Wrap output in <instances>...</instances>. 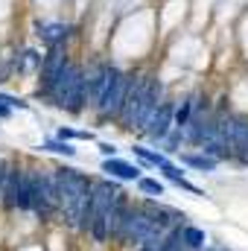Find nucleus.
<instances>
[{"instance_id":"6","label":"nucleus","mask_w":248,"mask_h":251,"mask_svg":"<svg viewBox=\"0 0 248 251\" xmlns=\"http://www.w3.org/2000/svg\"><path fill=\"white\" fill-rule=\"evenodd\" d=\"M128 88H131V73H123L120 67H114L111 82H108L102 100L94 105V114L99 120H120L123 105H125V100H128Z\"/></svg>"},{"instance_id":"10","label":"nucleus","mask_w":248,"mask_h":251,"mask_svg":"<svg viewBox=\"0 0 248 251\" xmlns=\"http://www.w3.org/2000/svg\"><path fill=\"white\" fill-rule=\"evenodd\" d=\"M114 67H117V64H111V62H97L88 70V105H91V108L102 100V94H105V88H108V82H111Z\"/></svg>"},{"instance_id":"16","label":"nucleus","mask_w":248,"mask_h":251,"mask_svg":"<svg viewBox=\"0 0 248 251\" xmlns=\"http://www.w3.org/2000/svg\"><path fill=\"white\" fill-rule=\"evenodd\" d=\"M131 152H134V158H137L143 167H152V170H161V167L170 161L164 152H155V149H149V146H134Z\"/></svg>"},{"instance_id":"19","label":"nucleus","mask_w":248,"mask_h":251,"mask_svg":"<svg viewBox=\"0 0 248 251\" xmlns=\"http://www.w3.org/2000/svg\"><path fill=\"white\" fill-rule=\"evenodd\" d=\"M161 176H164L167 181H173L175 187H178V184H181V181L187 178V176H184V170H181L178 164H173V161H167V164L161 167Z\"/></svg>"},{"instance_id":"14","label":"nucleus","mask_w":248,"mask_h":251,"mask_svg":"<svg viewBox=\"0 0 248 251\" xmlns=\"http://www.w3.org/2000/svg\"><path fill=\"white\" fill-rule=\"evenodd\" d=\"M196 102H198V91H196V94H190V97H184V100L175 105V128H178V131L190 126L193 114H196Z\"/></svg>"},{"instance_id":"9","label":"nucleus","mask_w":248,"mask_h":251,"mask_svg":"<svg viewBox=\"0 0 248 251\" xmlns=\"http://www.w3.org/2000/svg\"><path fill=\"white\" fill-rule=\"evenodd\" d=\"M175 128V100L164 97V102L158 105V111L152 114V120L146 123L143 134L152 140V143H164L170 137V131Z\"/></svg>"},{"instance_id":"15","label":"nucleus","mask_w":248,"mask_h":251,"mask_svg":"<svg viewBox=\"0 0 248 251\" xmlns=\"http://www.w3.org/2000/svg\"><path fill=\"white\" fill-rule=\"evenodd\" d=\"M181 164L198 170V173H213V170L219 167V161L210 158V155H204V152H198V155H196V152H184V155H181Z\"/></svg>"},{"instance_id":"11","label":"nucleus","mask_w":248,"mask_h":251,"mask_svg":"<svg viewBox=\"0 0 248 251\" xmlns=\"http://www.w3.org/2000/svg\"><path fill=\"white\" fill-rule=\"evenodd\" d=\"M102 173L108 178H120V181H137L140 178V167L125 161V158H105L102 161Z\"/></svg>"},{"instance_id":"7","label":"nucleus","mask_w":248,"mask_h":251,"mask_svg":"<svg viewBox=\"0 0 248 251\" xmlns=\"http://www.w3.org/2000/svg\"><path fill=\"white\" fill-rule=\"evenodd\" d=\"M0 204L6 210H32V167H12Z\"/></svg>"},{"instance_id":"20","label":"nucleus","mask_w":248,"mask_h":251,"mask_svg":"<svg viewBox=\"0 0 248 251\" xmlns=\"http://www.w3.org/2000/svg\"><path fill=\"white\" fill-rule=\"evenodd\" d=\"M137 187H140V193H146V196H164V184L158 181V178H137Z\"/></svg>"},{"instance_id":"8","label":"nucleus","mask_w":248,"mask_h":251,"mask_svg":"<svg viewBox=\"0 0 248 251\" xmlns=\"http://www.w3.org/2000/svg\"><path fill=\"white\" fill-rule=\"evenodd\" d=\"M70 64V56H67V50L64 47H50L47 50V56H44V64H41V85H38V97H44V100H50V94H53V88H56V82L62 79L64 67Z\"/></svg>"},{"instance_id":"18","label":"nucleus","mask_w":248,"mask_h":251,"mask_svg":"<svg viewBox=\"0 0 248 251\" xmlns=\"http://www.w3.org/2000/svg\"><path fill=\"white\" fill-rule=\"evenodd\" d=\"M44 149H47V152H56V155H64V158H73V155H76L73 143H70V140H62V137H50V140L44 143Z\"/></svg>"},{"instance_id":"5","label":"nucleus","mask_w":248,"mask_h":251,"mask_svg":"<svg viewBox=\"0 0 248 251\" xmlns=\"http://www.w3.org/2000/svg\"><path fill=\"white\" fill-rule=\"evenodd\" d=\"M32 213H38L41 222L59 216V170L32 167Z\"/></svg>"},{"instance_id":"1","label":"nucleus","mask_w":248,"mask_h":251,"mask_svg":"<svg viewBox=\"0 0 248 251\" xmlns=\"http://www.w3.org/2000/svg\"><path fill=\"white\" fill-rule=\"evenodd\" d=\"M91 196H94V181L85 173L73 167L59 170V216L70 231H88Z\"/></svg>"},{"instance_id":"3","label":"nucleus","mask_w":248,"mask_h":251,"mask_svg":"<svg viewBox=\"0 0 248 251\" xmlns=\"http://www.w3.org/2000/svg\"><path fill=\"white\" fill-rule=\"evenodd\" d=\"M123 190L114 181H94V196H91V219H88V237L94 246H105L111 240V219L117 204L123 201Z\"/></svg>"},{"instance_id":"21","label":"nucleus","mask_w":248,"mask_h":251,"mask_svg":"<svg viewBox=\"0 0 248 251\" xmlns=\"http://www.w3.org/2000/svg\"><path fill=\"white\" fill-rule=\"evenodd\" d=\"M0 102H6L12 111H15V108H21V111H29V102L18 100V97H12V94H0Z\"/></svg>"},{"instance_id":"12","label":"nucleus","mask_w":248,"mask_h":251,"mask_svg":"<svg viewBox=\"0 0 248 251\" xmlns=\"http://www.w3.org/2000/svg\"><path fill=\"white\" fill-rule=\"evenodd\" d=\"M234 161L248 167V114H237L234 120Z\"/></svg>"},{"instance_id":"17","label":"nucleus","mask_w":248,"mask_h":251,"mask_svg":"<svg viewBox=\"0 0 248 251\" xmlns=\"http://www.w3.org/2000/svg\"><path fill=\"white\" fill-rule=\"evenodd\" d=\"M181 237H184L187 251H204L207 249V237H204V231L196 228V225H184V228H181Z\"/></svg>"},{"instance_id":"4","label":"nucleus","mask_w":248,"mask_h":251,"mask_svg":"<svg viewBox=\"0 0 248 251\" xmlns=\"http://www.w3.org/2000/svg\"><path fill=\"white\" fill-rule=\"evenodd\" d=\"M47 102L56 105V108H64L67 114H82L85 105H88V70L70 59V64L64 67L62 79L56 82Z\"/></svg>"},{"instance_id":"13","label":"nucleus","mask_w":248,"mask_h":251,"mask_svg":"<svg viewBox=\"0 0 248 251\" xmlns=\"http://www.w3.org/2000/svg\"><path fill=\"white\" fill-rule=\"evenodd\" d=\"M38 35H41V41L47 44V50H50V47H64L67 38L73 35V26H70V24H62V21L44 24V26L38 29Z\"/></svg>"},{"instance_id":"22","label":"nucleus","mask_w":248,"mask_h":251,"mask_svg":"<svg viewBox=\"0 0 248 251\" xmlns=\"http://www.w3.org/2000/svg\"><path fill=\"white\" fill-rule=\"evenodd\" d=\"M12 167H15V164H9V161H3V158H0V199H3V190H6V181H9Z\"/></svg>"},{"instance_id":"24","label":"nucleus","mask_w":248,"mask_h":251,"mask_svg":"<svg viewBox=\"0 0 248 251\" xmlns=\"http://www.w3.org/2000/svg\"><path fill=\"white\" fill-rule=\"evenodd\" d=\"M6 117H12V108L6 102H0V120H6Z\"/></svg>"},{"instance_id":"2","label":"nucleus","mask_w":248,"mask_h":251,"mask_svg":"<svg viewBox=\"0 0 248 251\" xmlns=\"http://www.w3.org/2000/svg\"><path fill=\"white\" fill-rule=\"evenodd\" d=\"M167 91L164 85L152 76V73H131V88H128V100L123 105V114L117 123L123 128H146V123L152 120V114L158 111V105L164 102Z\"/></svg>"},{"instance_id":"23","label":"nucleus","mask_w":248,"mask_h":251,"mask_svg":"<svg viewBox=\"0 0 248 251\" xmlns=\"http://www.w3.org/2000/svg\"><path fill=\"white\" fill-rule=\"evenodd\" d=\"M99 152H102V158H117V146L114 143H99Z\"/></svg>"},{"instance_id":"25","label":"nucleus","mask_w":248,"mask_h":251,"mask_svg":"<svg viewBox=\"0 0 248 251\" xmlns=\"http://www.w3.org/2000/svg\"><path fill=\"white\" fill-rule=\"evenodd\" d=\"M204 251H216V249H204Z\"/></svg>"}]
</instances>
